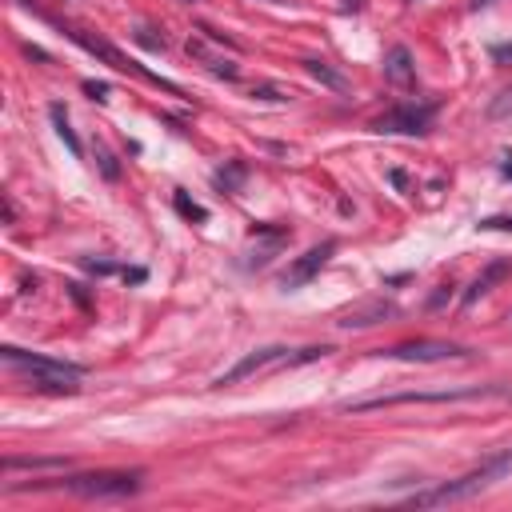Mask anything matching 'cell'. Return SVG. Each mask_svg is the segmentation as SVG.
<instances>
[{"mask_svg":"<svg viewBox=\"0 0 512 512\" xmlns=\"http://www.w3.org/2000/svg\"><path fill=\"white\" fill-rule=\"evenodd\" d=\"M512 472V448H500L496 456H488L480 468H472L468 476H456V480H448V484H436V488H420V492H412L408 496V504H416V508H436V504H456V500H468V496H476V492H484L492 480H500V476H508Z\"/></svg>","mask_w":512,"mask_h":512,"instance_id":"1","label":"cell"},{"mask_svg":"<svg viewBox=\"0 0 512 512\" xmlns=\"http://www.w3.org/2000/svg\"><path fill=\"white\" fill-rule=\"evenodd\" d=\"M0 360L12 372L28 376L36 388H48V392H76L80 380H84V368L80 364L56 360V356H44V352H24V348H12V344L0 352Z\"/></svg>","mask_w":512,"mask_h":512,"instance_id":"2","label":"cell"},{"mask_svg":"<svg viewBox=\"0 0 512 512\" xmlns=\"http://www.w3.org/2000/svg\"><path fill=\"white\" fill-rule=\"evenodd\" d=\"M332 348L328 344H312V348H284V344H268V348H256L248 352L244 360H236L228 372H220L212 384L224 388V384H236V380H248V376H260V372H272V368H296V364H312L320 356H328Z\"/></svg>","mask_w":512,"mask_h":512,"instance_id":"3","label":"cell"},{"mask_svg":"<svg viewBox=\"0 0 512 512\" xmlns=\"http://www.w3.org/2000/svg\"><path fill=\"white\" fill-rule=\"evenodd\" d=\"M504 384H468V388H436V392H384V396H364L348 400L344 412H376V408H396V404H452V400H476V396H500Z\"/></svg>","mask_w":512,"mask_h":512,"instance_id":"4","label":"cell"},{"mask_svg":"<svg viewBox=\"0 0 512 512\" xmlns=\"http://www.w3.org/2000/svg\"><path fill=\"white\" fill-rule=\"evenodd\" d=\"M68 492L88 496V500H116V496H136L144 488V472L140 468H100V472H80L64 480Z\"/></svg>","mask_w":512,"mask_h":512,"instance_id":"5","label":"cell"},{"mask_svg":"<svg viewBox=\"0 0 512 512\" xmlns=\"http://www.w3.org/2000/svg\"><path fill=\"white\" fill-rule=\"evenodd\" d=\"M380 356L432 364V360H460V356H468V348H460V344H452V340H408V344H392V348H380Z\"/></svg>","mask_w":512,"mask_h":512,"instance_id":"6","label":"cell"},{"mask_svg":"<svg viewBox=\"0 0 512 512\" xmlns=\"http://www.w3.org/2000/svg\"><path fill=\"white\" fill-rule=\"evenodd\" d=\"M432 116H436V104H396L392 112H384L376 120V132H428L432 128Z\"/></svg>","mask_w":512,"mask_h":512,"instance_id":"7","label":"cell"},{"mask_svg":"<svg viewBox=\"0 0 512 512\" xmlns=\"http://www.w3.org/2000/svg\"><path fill=\"white\" fill-rule=\"evenodd\" d=\"M64 32H68V36H72V40H76V44H80L84 52L100 56V60H104L108 68H116V72H136V76H148V72H144L140 64H132V60H128V56H124L120 48H112L108 40H100V36H88L84 28H64Z\"/></svg>","mask_w":512,"mask_h":512,"instance_id":"8","label":"cell"},{"mask_svg":"<svg viewBox=\"0 0 512 512\" xmlns=\"http://www.w3.org/2000/svg\"><path fill=\"white\" fill-rule=\"evenodd\" d=\"M332 252H336V244H332V240H324V244L308 248V252H304V256H296V264L280 276V284H284V288H300V284H308V280L328 264V256H332Z\"/></svg>","mask_w":512,"mask_h":512,"instance_id":"9","label":"cell"},{"mask_svg":"<svg viewBox=\"0 0 512 512\" xmlns=\"http://www.w3.org/2000/svg\"><path fill=\"white\" fill-rule=\"evenodd\" d=\"M504 276H512V260H492V264H484V268H480V276H476V280L468 284V292L460 296V304H464V308H472V304H476L480 296H488Z\"/></svg>","mask_w":512,"mask_h":512,"instance_id":"10","label":"cell"},{"mask_svg":"<svg viewBox=\"0 0 512 512\" xmlns=\"http://www.w3.org/2000/svg\"><path fill=\"white\" fill-rule=\"evenodd\" d=\"M64 468H68V460H60V456H4V464H0L4 476H16V472H64Z\"/></svg>","mask_w":512,"mask_h":512,"instance_id":"11","label":"cell"},{"mask_svg":"<svg viewBox=\"0 0 512 512\" xmlns=\"http://www.w3.org/2000/svg\"><path fill=\"white\" fill-rule=\"evenodd\" d=\"M384 76H388L392 84H412V76H416V64H412V52H408L404 44L388 48V56H384Z\"/></svg>","mask_w":512,"mask_h":512,"instance_id":"12","label":"cell"},{"mask_svg":"<svg viewBox=\"0 0 512 512\" xmlns=\"http://www.w3.org/2000/svg\"><path fill=\"white\" fill-rule=\"evenodd\" d=\"M188 52H192L196 60H204V64H208V68H212L216 76H224V80H236V72H240V68L232 64V60H220L216 52H208V48H204L200 40H188Z\"/></svg>","mask_w":512,"mask_h":512,"instance_id":"13","label":"cell"},{"mask_svg":"<svg viewBox=\"0 0 512 512\" xmlns=\"http://www.w3.org/2000/svg\"><path fill=\"white\" fill-rule=\"evenodd\" d=\"M48 116H52V124H56V136L68 144V152H72V156H80L84 148H80V136H76V132H72V124H68L64 104H48Z\"/></svg>","mask_w":512,"mask_h":512,"instance_id":"14","label":"cell"},{"mask_svg":"<svg viewBox=\"0 0 512 512\" xmlns=\"http://www.w3.org/2000/svg\"><path fill=\"white\" fill-rule=\"evenodd\" d=\"M304 68H308V72H312V76H320V80H328V84H332V88H340V84H344V80H340V76H336V72H328V68H324V64H320V60H304Z\"/></svg>","mask_w":512,"mask_h":512,"instance_id":"15","label":"cell"},{"mask_svg":"<svg viewBox=\"0 0 512 512\" xmlns=\"http://www.w3.org/2000/svg\"><path fill=\"white\" fill-rule=\"evenodd\" d=\"M480 228L484 232H512V216H488V220H480Z\"/></svg>","mask_w":512,"mask_h":512,"instance_id":"16","label":"cell"},{"mask_svg":"<svg viewBox=\"0 0 512 512\" xmlns=\"http://www.w3.org/2000/svg\"><path fill=\"white\" fill-rule=\"evenodd\" d=\"M176 208H180L184 216H192V220H204V208H196V204H188V196H176Z\"/></svg>","mask_w":512,"mask_h":512,"instance_id":"17","label":"cell"},{"mask_svg":"<svg viewBox=\"0 0 512 512\" xmlns=\"http://www.w3.org/2000/svg\"><path fill=\"white\" fill-rule=\"evenodd\" d=\"M84 88H88V92H92V96H96V100H108V84H92V80H88V84H84Z\"/></svg>","mask_w":512,"mask_h":512,"instance_id":"18","label":"cell"},{"mask_svg":"<svg viewBox=\"0 0 512 512\" xmlns=\"http://www.w3.org/2000/svg\"><path fill=\"white\" fill-rule=\"evenodd\" d=\"M500 172H504V176H508V180H512V152H508V156H504V160H500Z\"/></svg>","mask_w":512,"mask_h":512,"instance_id":"19","label":"cell"},{"mask_svg":"<svg viewBox=\"0 0 512 512\" xmlns=\"http://www.w3.org/2000/svg\"><path fill=\"white\" fill-rule=\"evenodd\" d=\"M340 4H344L348 12H356V8H364V0H340Z\"/></svg>","mask_w":512,"mask_h":512,"instance_id":"20","label":"cell"},{"mask_svg":"<svg viewBox=\"0 0 512 512\" xmlns=\"http://www.w3.org/2000/svg\"><path fill=\"white\" fill-rule=\"evenodd\" d=\"M484 4H492V0H472V8H484Z\"/></svg>","mask_w":512,"mask_h":512,"instance_id":"21","label":"cell"},{"mask_svg":"<svg viewBox=\"0 0 512 512\" xmlns=\"http://www.w3.org/2000/svg\"><path fill=\"white\" fill-rule=\"evenodd\" d=\"M184 4H196V0H184Z\"/></svg>","mask_w":512,"mask_h":512,"instance_id":"22","label":"cell"}]
</instances>
